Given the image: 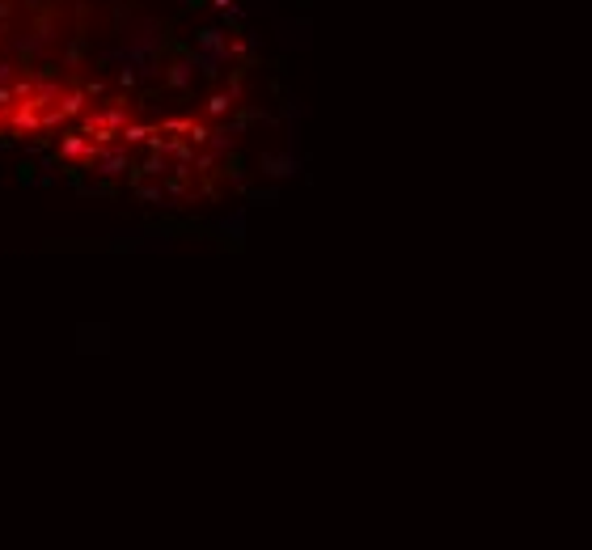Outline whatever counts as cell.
I'll use <instances>...</instances> for the list:
<instances>
[{
	"mask_svg": "<svg viewBox=\"0 0 592 550\" xmlns=\"http://www.w3.org/2000/svg\"><path fill=\"white\" fill-rule=\"evenodd\" d=\"M81 106H85V93H64V97H60V110H64V115H81Z\"/></svg>",
	"mask_w": 592,
	"mask_h": 550,
	"instance_id": "cell-1",
	"label": "cell"
},
{
	"mask_svg": "<svg viewBox=\"0 0 592 550\" xmlns=\"http://www.w3.org/2000/svg\"><path fill=\"white\" fill-rule=\"evenodd\" d=\"M81 148H85L81 136H64V152H81Z\"/></svg>",
	"mask_w": 592,
	"mask_h": 550,
	"instance_id": "cell-2",
	"label": "cell"
},
{
	"mask_svg": "<svg viewBox=\"0 0 592 550\" xmlns=\"http://www.w3.org/2000/svg\"><path fill=\"white\" fill-rule=\"evenodd\" d=\"M9 77H13V68H9V64H0V81H9Z\"/></svg>",
	"mask_w": 592,
	"mask_h": 550,
	"instance_id": "cell-3",
	"label": "cell"
}]
</instances>
